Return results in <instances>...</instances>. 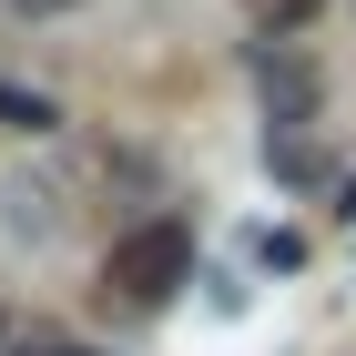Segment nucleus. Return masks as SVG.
I'll use <instances>...</instances> for the list:
<instances>
[{
	"mask_svg": "<svg viewBox=\"0 0 356 356\" xmlns=\"http://www.w3.org/2000/svg\"><path fill=\"white\" fill-rule=\"evenodd\" d=\"M184 275H193V224H173V214H153V224L102 245V296L112 305H163Z\"/></svg>",
	"mask_w": 356,
	"mask_h": 356,
	"instance_id": "nucleus-1",
	"label": "nucleus"
},
{
	"mask_svg": "<svg viewBox=\"0 0 356 356\" xmlns=\"http://www.w3.org/2000/svg\"><path fill=\"white\" fill-rule=\"evenodd\" d=\"M0 122H10V133H51V102H41V92H10V82H0Z\"/></svg>",
	"mask_w": 356,
	"mask_h": 356,
	"instance_id": "nucleus-2",
	"label": "nucleus"
},
{
	"mask_svg": "<svg viewBox=\"0 0 356 356\" xmlns=\"http://www.w3.org/2000/svg\"><path fill=\"white\" fill-rule=\"evenodd\" d=\"M245 10H254V21H265V31H305V21H316V10H326V0H245Z\"/></svg>",
	"mask_w": 356,
	"mask_h": 356,
	"instance_id": "nucleus-3",
	"label": "nucleus"
},
{
	"mask_svg": "<svg viewBox=\"0 0 356 356\" xmlns=\"http://www.w3.org/2000/svg\"><path fill=\"white\" fill-rule=\"evenodd\" d=\"M21 10H31V21H41V10H82V0H21Z\"/></svg>",
	"mask_w": 356,
	"mask_h": 356,
	"instance_id": "nucleus-4",
	"label": "nucleus"
},
{
	"mask_svg": "<svg viewBox=\"0 0 356 356\" xmlns=\"http://www.w3.org/2000/svg\"><path fill=\"white\" fill-rule=\"evenodd\" d=\"M51 356H92V346H51Z\"/></svg>",
	"mask_w": 356,
	"mask_h": 356,
	"instance_id": "nucleus-5",
	"label": "nucleus"
}]
</instances>
